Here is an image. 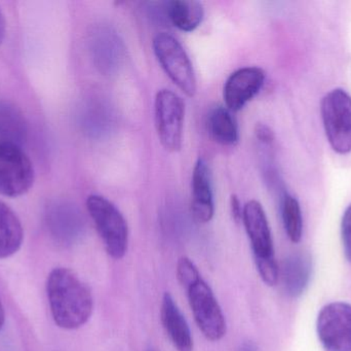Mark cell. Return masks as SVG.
<instances>
[{
	"label": "cell",
	"mask_w": 351,
	"mask_h": 351,
	"mask_svg": "<svg viewBox=\"0 0 351 351\" xmlns=\"http://www.w3.org/2000/svg\"><path fill=\"white\" fill-rule=\"evenodd\" d=\"M241 222L251 242L255 263L276 260L271 230L261 203L257 200L247 202Z\"/></svg>",
	"instance_id": "10"
},
{
	"label": "cell",
	"mask_w": 351,
	"mask_h": 351,
	"mask_svg": "<svg viewBox=\"0 0 351 351\" xmlns=\"http://www.w3.org/2000/svg\"><path fill=\"white\" fill-rule=\"evenodd\" d=\"M4 319H5V315H4L3 306H2L1 300H0V330L3 327Z\"/></svg>",
	"instance_id": "26"
},
{
	"label": "cell",
	"mask_w": 351,
	"mask_h": 351,
	"mask_svg": "<svg viewBox=\"0 0 351 351\" xmlns=\"http://www.w3.org/2000/svg\"><path fill=\"white\" fill-rule=\"evenodd\" d=\"M208 131L210 137L217 144L224 146H232L239 142V132L237 120L232 111L226 106L214 107L208 113Z\"/></svg>",
	"instance_id": "17"
},
{
	"label": "cell",
	"mask_w": 351,
	"mask_h": 351,
	"mask_svg": "<svg viewBox=\"0 0 351 351\" xmlns=\"http://www.w3.org/2000/svg\"><path fill=\"white\" fill-rule=\"evenodd\" d=\"M230 210L233 220L239 223L243 220V206H241V201L237 195H232L230 198Z\"/></svg>",
	"instance_id": "24"
},
{
	"label": "cell",
	"mask_w": 351,
	"mask_h": 351,
	"mask_svg": "<svg viewBox=\"0 0 351 351\" xmlns=\"http://www.w3.org/2000/svg\"><path fill=\"white\" fill-rule=\"evenodd\" d=\"M47 225L56 236L75 239L84 230V218L74 204L55 201L47 207Z\"/></svg>",
	"instance_id": "14"
},
{
	"label": "cell",
	"mask_w": 351,
	"mask_h": 351,
	"mask_svg": "<svg viewBox=\"0 0 351 351\" xmlns=\"http://www.w3.org/2000/svg\"><path fill=\"white\" fill-rule=\"evenodd\" d=\"M265 78L264 70L256 66L239 68L231 73L223 89L225 106L232 113L243 109L259 94Z\"/></svg>",
	"instance_id": "9"
},
{
	"label": "cell",
	"mask_w": 351,
	"mask_h": 351,
	"mask_svg": "<svg viewBox=\"0 0 351 351\" xmlns=\"http://www.w3.org/2000/svg\"><path fill=\"white\" fill-rule=\"evenodd\" d=\"M34 179V167L21 146L0 144V195L20 197L32 188Z\"/></svg>",
	"instance_id": "7"
},
{
	"label": "cell",
	"mask_w": 351,
	"mask_h": 351,
	"mask_svg": "<svg viewBox=\"0 0 351 351\" xmlns=\"http://www.w3.org/2000/svg\"><path fill=\"white\" fill-rule=\"evenodd\" d=\"M28 137V124L20 109L0 99V144L22 146Z\"/></svg>",
	"instance_id": "15"
},
{
	"label": "cell",
	"mask_w": 351,
	"mask_h": 351,
	"mask_svg": "<svg viewBox=\"0 0 351 351\" xmlns=\"http://www.w3.org/2000/svg\"><path fill=\"white\" fill-rule=\"evenodd\" d=\"M108 107L99 101L84 104L80 113V125L86 133L92 136H101L111 129L112 113Z\"/></svg>",
	"instance_id": "20"
},
{
	"label": "cell",
	"mask_w": 351,
	"mask_h": 351,
	"mask_svg": "<svg viewBox=\"0 0 351 351\" xmlns=\"http://www.w3.org/2000/svg\"><path fill=\"white\" fill-rule=\"evenodd\" d=\"M256 135H257L258 140L266 146H270L274 140V132L268 126L263 125V124H260L256 128Z\"/></svg>",
	"instance_id": "23"
},
{
	"label": "cell",
	"mask_w": 351,
	"mask_h": 351,
	"mask_svg": "<svg viewBox=\"0 0 351 351\" xmlns=\"http://www.w3.org/2000/svg\"><path fill=\"white\" fill-rule=\"evenodd\" d=\"M90 52L97 69L105 76L119 71L125 60L123 41L107 26L97 27L90 33Z\"/></svg>",
	"instance_id": "11"
},
{
	"label": "cell",
	"mask_w": 351,
	"mask_h": 351,
	"mask_svg": "<svg viewBox=\"0 0 351 351\" xmlns=\"http://www.w3.org/2000/svg\"><path fill=\"white\" fill-rule=\"evenodd\" d=\"M22 224L16 214L0 201V259L10 257L19 251L23 242Z\"/></svg>",
	"instance_id": "19"
},
{
	"label": "cell",
	"mask_w": 351,
	"mask_h": 351,
	"mask_svg": "<svg viewBox=\"0 0 351 351\" xmlns=\"http://www.w3.org/2000/svg\"><path fill=\"white\" fill-rule=\"evenodd\" d=\"M185 104L183 99L169 89L156 93L154 122L160 144L168 152L181 150L183 144Z\"/></svg>",
	"instance_id": "6"
},
{
	"label": "cell",
	"mask_w": 351,
	"mask_h": 351,
	"mask_svg": "<svg viewBox=\"0 0 351 351\" xmlns=\"http://www.w3.org/2000/svg\"><path fill=\"white\" fill-rule=\"evenodd\" d=\"M160 319L167 335L177 351H193L191 331L172 295L162 297Z\"/></svg>",
	"instance_id": "13"
},
{
	"label": "cell",
	"mask_w": 351,
	"mask_h": 351,
	"mask_svg": "<svg viewBox=\"0 0 351 351\" xmlns=\"http://www.w3.org/2000/svg\"><path fill=\"white\" fill-rule=\"evenodd\" d=\"M86 208L107 253L112 259H123L129 245V227L121 210L100 195L88 196Z\"/></svg>",
	"instance_id": "2"
},
{
	"label": "cell",
	"mask_w": 351,
	"mask_h": 351,
	"mask_svg": "<svg viewBox=\"0 0 351 351\" xmlns=\"http://www.w3.org/2000/svg\"><path fill=\"white\" fill-rule=\"evenodd\" d=\"M152 47L156 59L173 82L188 97H193L197 90L195 72L181 43L169 33L154 36Z\"/></svg>",
	"instance_id": "5"
},
{
	"label": "cell",
	"mask_w": 351,
	"mask_h": 351,
	"mask_svg": "<svg viewBox=\"0 0 351 351\" xmlns=\"http://www.w3.org/2000/svg\"><path fill=\"white\" fill-rule=\"evenodd\" d=\"M239 351H256V348L252 343H245Z\"/></svg>",
	"instance_id": "27"
},
{
	"label": "cell",
	"mask_w": 351,
	"mask_h": 351,
	"mask_svg": "<svg viewBox=\"0 0 351 351\" xmlns=\"http://www.w3.org/2000/svg\"><path fill=\"white\" fill-rule=\"evenodd\" d=\"M191 210L197 222L206 224L214 218L215 202L210 167L199 158L194 165L191 179Z\"/></svg>",
	"instance_id": "12"
},
{
	"label": "cell",
	"mask_w": 351,
	"mask_h": 351,
	"mask_svg": "<svg viewBox=\"0 0 351 351\" xmlns=\"http://www.w3.org/2000/svg\"><path fill=\"white\" fill-rule=\"evenodd\" d=\"M311 269V257L304 253H294L285 260L282 270V282L289 296L296 298L303 294L308 286Z\"/></svg>",
	"instance_id": "16"
},
{
	"label": "cell",
	"mask_w": 351,
	"mask_h": 351,
	"mask_svg": "<svg viewBox=\"0 0 351 351\" xmlns=\"http://www.w3.org/2000/svg\"><path fill=\"white\" fill-rule=\"evenodd\" d=\"M167 20L179 30L192 32L204 20V6L195 0L166 1Z\"/></svg>",
	"instance_id": "18"
},
{
	"label": "cell",
	"mask_w": 351,
	"mask_h": 351,
	"mask_svg": "<svg viewBox=\"0 0 351 351\" xmlns=\"http://www.w3.org/2000/svg\"><path fill=\"white\" fill-rule=\"evenodd\" d=\"M317 336L326 351H351V305L333 302L319 311Z\"/></svg>",
	"instance_id": "8"
},
{
	"label": "cell",
	"mask_w": 351,
	"mask_h": 351,
	"mask_svg": "<svg viewBox=\"0 0 351 351\" xmlns=\"http://www.w3.org/2000/svg\"><path fill=\"white\" fill-rule=\"evenodd\" d=\"M47 298L58 327L75 330L88 323L94 310L90 288L67 268H56L49 273Z\"/></svg>",
	"instance_id": "1"
},
{
	"label": "cell",
	"mask_w": 351,
	"mask_h": 351,
	"mask_svg": "<svg viewBox=\"0 0 351 351\" xmlns=\"http://www.w3.org/2000/svg\"><path fill=\"white\" fill-rule=\"evenodd\" d=\"M282 218L289 238L292 242L298 243L303 234L302 212L298 200L288 193L282 196Z\"/></svg>",
	"instance_id": "21"
},
{
	"label": "cell",
	"mask_w": 351,
	"mask_h": 351,
	"mask_svg": "<svg viewBox=\"0 0 351 351\" xmlns=\"http://www.w3.org/2000/svg\"><path fill=\"white\" fill-rule=\"evenodd\" d=\"M341 236L344 253L346 259L351 263V204L346 208L342 218Z\"/></svg>",
	"instance_id": "22"
},
{
	"label": "cell",
	"mask_w": 351,
	"mask_h": 351,
	"mask_svg": "<svg viewBox=\"0 0 351 351\" xmlns=\"http://www.w3.org/2000/svg\"><path fill=\"white\" fill-rule=\"evenodd\" d=\"M5 18H4L3 12H2L1 8H0V45H1L2 41H3L4 37H5Z\"/></svg>",
	"instance_id": "25"
},
{
	"label": "cell",
	"mask_w": 351,
	"mask_h": 351,
	"mask_svg": "<svg viewBox=\"0 0 351 351\" xmlns=\"http://www.w3.org/2000/svg\"><path fill=\"white\" fill-rule=\"evenodd\" d=\"M322 120L331 148L337 154L351 152V96L341 88L325 95L321 103Z\"/></svg>",
	"instance_id": "3"
},
{
	"label": "cell",
	"mask_w": 351,
	"mask_h": 351,
	"mask_svg": "<svg viewBox=\"0 0 351 351\" xmlns=\"http://www.w3.org/2000/svg\"><path fill=\"white\" fill-rule=\"evenodd\" d=\"M196 325L204 337L216 342L226 335V321L210 286L202 275L184 286Z\"/></svg>",
	"instance_id": "4"
}]
</instances>
